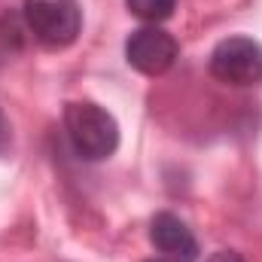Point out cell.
<instances>
[{
	"instance_id": "obj_5",
	"label": "cell",
	"mask_w": 262,
	"mask_h": 262,
	"mask_svg": "<svg viewBox=\"0 0 262 262\" xmlns=\"http://www.w3.org/2000/svg\"><path fill=\"white\" fill-rule=\"evenodd\" d=\"M149 241L168 259H180V262L198 259V241L192 235V229L168 210H162L149 220Z\"/></svg>"
},
{
	"instance_id": "obj_7",
	"label": "cell",
	"mask_w": 262,
	"mask_h": 262,
	"mask_svg": "<svg viewBox=\"0 0 262 262\" xmlns=\"http://www.w3.org/2000/svg\"><path fill=\"white\" fill-rule=\"evenodd\" d=\"M207 262H244V256H241V253H235V250H216Z\"/></svg>"
},
{
	"instance_id": "obj_3",
	"label": "cell",
	"mask_w": 262,
	"mask_h": 262,
	"mask_svg": "<svg viewBox=\"0 0 262 262\" xmlns=\"http://www.w3.org/2000/svg\"><path fill=\"white\" fill-rule=\"evenodd\" d=\"M210 73L238 89L262 85V43L250 37H226L210 52Z\"/></svg>"
},
{
	"instance_id": "obj_2",
	"label": "cell",
	"mask_w": 262,
	"mask_h": 262,
	"mask_svg": "<svg viewBox=\"0 0 262 262\" xmlns=\"http://www.w3.org/2000/svg\"><path fill=\"white\" fill-rule=\"evenodd\" d=\"M21 15L34 40L46 49H67L82 31V9L76 0H25Z\"/></svg>"
},
{
	"instance_id": "obj_8",
	"label": "cell",
	"mask_w": 262,
	"mask_h": 262,
	"mask_svg": "<svg viewBox=\"0 0 262 262\" xmlns=\"http://www.w3.org/2000/svg\"><path fill=\"white\" fill-rule=\"evenodd\" d=\"M3 137H6V122H3V113H0V143H3Z\"/></svg>"
},
{
	"instance_id": "obj_6",
	"label": "cell",
	"mask_w": 262,
	"mask_h": 262,
	"mask_svg": "<svg viewBox=\"0 0 262 262\" xmlns=\"http://www.w3.org/2000/svg\"><path fill=\"white\" fill-rule=\"evenodd\" d=\"M125 6H128L140 21L159 25V21H165V18H171V15H174L177 0H125Z\"/></svg>"
},
{
	"instance_id": "obj_1",
	"label": "cell",
	"mask_w": 262,
	"mask_h": 262,
	"mask_svg": "<svg viewBox=\"0 0 262 262\" xmlns=\"http://www.w3.org/2000/svg\"><path fill=\"white\" fill-rule=\"evenodd\" d=\"M64 128L73 152L85 162H104L119 146V125L116 119L92 104V101H70L64 107Z\"/></svg>"
},
{
	"instance_id": "obj_4",
	"label": "cell",
	"mask_w": 262,
	"mask_h": 262,
	"mask_svg": "<svg viewBox=\"0 0 262 262\" xmlns=\"http://www.w3.org/2000/svg\"><path fill=\"white\" fill-rule=\"evenodd\" d=\"M177 40L159 25H143L125 40V58L143 76H162L177 61Z\"/></svg>"
},
{
	"instance_id": "obj_9",
	"label": "cell",
	"mask_w": 262,
	"mask_h": 262,
	"mask_svg": "<svg viewBox=\"0 0 262 262\" xmlns=\"http://www.w3.org/2000/svg\"><path fill=\"white\" fill-rule=\"evenodd\" d=\"M146 262H180V259H168V256H162V259H146Z\"/></svg>"
}]
</instances>
